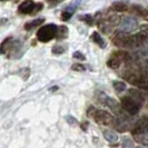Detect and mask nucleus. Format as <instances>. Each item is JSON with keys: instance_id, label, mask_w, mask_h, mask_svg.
I'll use <instances>...</instances> for the list:
<instances>
[{"instance_id": "nucleus-1", "label": "nucleus", "mask_w": 148, "mask_h": 148, "mask_svg": "<svg viewBox=\"0 0 148 148\" xmlns=\"http://www.w3.org/2000/svg\"><path fill=\"white\" fill-rule=\"evenodd\" d=\"M23 45L20 40H15L12 37L6 38L0 45V52L6 55L8 58L17 59L23 53Z\"/></svg>"}, {"instance_id": "nucleus-2", "label": "nucleus", "mask_w": 148, "mask_h": 148, "mask_svg": "<svg viewBox=\"0 0 148 148\" xmlns=\"http://www.w3.org/2000/svg\"><path fill=\"white\" fill-rule=\"evenodd\" d=\"M57 29L58 26L53 25V23H49L46 25L44 27L39 28L37 31V39L40 42H49L53 38H56V34H57Z\"/></svg>"}, {"instance_id": "nucleus-3", "label": "nucleus", "mask_w": 148, "mask_h": 148, "mask_svg": "<svg viewBox=\"0 0 148 148\" xmlns=\"http://www.w3.org/2000/svg\"><path fill=\"white\" fill-rule=\"evenodd\" d=\"M129 59V53L124 50H117L112 52L110 58L107 61V66L111 69H118L123 62H126Z\"/></svg>"}, {"instance_id": "nucleus-4", "label": "nucleus", "mask_w": 148, "mask_h": 148, "mask_svg": "<svg viewBox=\"0 0 148 148\" xmlns=\"http://www.w3.org/2000/svg\"><path fill=\"white\" fill-rule=\"evenodd\" d=\"M44 8V5L41 2L35 3L31 0H26L20 3V6L18 7V12L21 15H36L39 12L41 9Z\"/></svg>"}, {"instance_id": "nucleus-5", "label": "nucleus", "mask_w": 148, "mask_h": 148, "mask_svg": "<svg viewBox=\"0 0 148 148\" xmlns=\"http://www.w3.org/2000/svg\"><path fill=\"white\" fill-rule=\"evenodd\" d=\"M120 105H121L123 109H125L130 115H136L140 109V104L135 101L133 98H130L129 96L123 97L120 99Z\"/></svg>"}, {"instance_id": "nucleus-6", "label": "nucleus", "mask_w": 148, "mask_h": 148, "mask_svg": "<svg viewBox=\"0 0 148 148\" xmlns=\"http://www.w3.org/2000/svg\"><path fill=\"white\" fill-rule=\"evenodd\" d=\"M92 118L95 119V121H96L97 124H99V125H106V126L115 124V120H116V119L114 118V116L111 114H109L108 111L98 110V109L96 110Z\"/></svg>"}, {"instance_id": "nucleus-7", "label": "nucleus", "mask_w": 148, "mask_h": 148, "mask_svg": "<svg viewBox=\"0 0 148 148\" xmlns=\"http://www.w3.org/2000/svg\"><path fill=\"white\" fill-rule=\"evenodd\" d=\"M129 39H130V35L128 32H125L123 30L117 31L112 35L111 37V41L112 44L115 45L116 47H128V42H129Z\"/></svg>"}, {"instance_id": "nucleus-8", "label": "nucleus", "mask_w": 148, "mask_h": 148, "mask_svg": "<svg viewBox=\"0 0 148 148\" xmlns=\"http://www.w3.org/2000/svg\"><path fill=\"white\" fill-rule=\"evenodd\" d=\"M146 40V35L145 34H137V35H134L130 36L129 39V42H128V47L127 48H136V47H139L144 44V41Z\"/></svg>"}, {"instance_id": "nucleus-9", "label": "nucleus", "mask_w": 148, "mask_h": 148, "mask_svg": "<svg viewBox=\"0 0 148 148\" xmlns=\"http://www.w3.org/2000/svg\"><path fill=\"white\" fill-rule=\"evenodd\" d=\"M129 11L136 15L137 17H140L144 20H148V9L144 8L143 6H138V5H132L129 8Z\"/></svg>"}, {"instance_id": "nucleus-10", "label": "nucleus", "mask_w": 148, "mask_h": 148, "mask_svg": "<svg viewBox=\"0 0 148 148\" xmlns=\"http://www.w3.org/2000/svg\"><path fill=\"white\" fill-rule=\"evenodd\" d=\"M129 8L130 5L127 2V1H115L112 5H111L110 9L115 12H126L129 11Z\"/></svg>"}, {"instance_id": "nucleus-11", "label": "nucleus", "mask_w": 148, "mask_h": 148, "mask_svg": "<svg viewBox=\"0 0 148 148\" xmlns=\"http://www.w3.org/2000/svg\"><path fill=\"white\" fill-rule=\"evenodd\" d=\"M90 39H91V41H92V42H95L99 48H101V49L106 48V41H105L104 38L101 37L97 31H94V32L91 34Z\"/></svg>"}, {"instance_id": "nucleus-12", "label": "nucleus", "mask_w": 148, "mask_h": 148, "mask_svg": "<svg viewBox=\"0 0 148 148\" xmlns=\"http://www.w3.org/2000/svg\"><path fill=\"white\" fill-rule=\"evenodd\" d=\"M123 23H126V25H121L123 31H125V32H127L128 30H129V31H130V30H134L137 27L136 21H135L134 19H129V18H125V19L123 20Z\"/></svg>"}, {"instance_id": "nucleus-13", "label": "nucleus", "mask_w": 148, "mask_h": 148, "mask_svg": "<svg viewBox=\"0 0 148 148\" xmlns=\"http://www.w3.org/2000/svg\"><path fill=\"white\" fill-rule=\"evenodd\" d=\"M68 34H69L68 27H66V26H58L57 34H56V39H57V40L66 39V38L68 37Z\"/></svg>"}, {"instance_id": "nucleus-14", "label": "nucleus", "mask_w": 148, "mask_h": 148, "mask_svg": "<svg viewBox=\"0 0 148 148\" xmlns=\"http://www.w3.org/2000/svg\"><path fill=\"white\" fill-rule=\"evenodd\" d=\"M44 21H45L44 18H39V19H36V20H32V21L27 22V23H25V30L29 31V30L35 29V28H37L38 26H40Z\"/></svg>"}, {"instance_id": "nucleus-15", "label": "nucleus", "mask_w": 148, "mask_h": 148, "mask_svg": "<svg viewBox=\"0 0 148 148\" xmlns=\"http://www.w3.org/2000/svg\"><path fill=\"white\" fill-rule=\"evenodd\" d=\"M128 94H129L128 96L130 97V98H133L135 101H137V103H139V104H141V103L144 101V99H145L144 96H143V94L139 92L138 90H135V89H130Z\"/></svg>"}, {"instance_id": "nucleus-16", "label": "nucleus", "mask_w": 148, "mask_h": 148, "mask_svg": "<svg viewBox=\"0 0 148 148\" xmlns=\"http://www.w3.org/2000/svg\"><path fill=\"white\" fill-rule=\"evenodd\" d=\"M78 19L80 20V21L85 22V23H87L88 26H92L94 23H95V17H92L91 15H80L78 17Z\"/></svg>"}, {"instance_id": "nucleus-17", "label": "nucleus", "mask_w": 148, "mask_h": 148, "mask_svg": "<svg viewBox=\"0 0 148 148\" xmlns=\"http://www.w3.org/2000/svg\"><path fill=\"white\" fill-rule=\"evenodd\" d=\"M103 135H104L105 139L107 141H109V143L117 141V135L114 133V132H111V130H104Z\"/></svg>"}, {"instance_id": "nucleus-18", "label": "nucleus", "mask_w": 148, "mask_h": 148, "mask_svg": "<svg viewBox=\"0 0 148 148\" xmlns=\"http://www.w3.org/2000/svg\"><path fill=\"white\" fill-rule=\"evenodd\" d=\"M112 86H114V89L117 92H123L124 90H126V84L123 82H119V80H115L112 82Z\"/></svg>"}, {"instance_id": "nucleus-19", "label": "nucleus", "mask_w": 148, "mask_h": 148, "mask_svg": "<svg viewBox=\"0 0 148 148\" xmlns=\"http://www.w3.org/2000/svg\"><path fill=\"white\" fill-rule=\"evenodd\" d=\"M67 50L66 46H61V45H57V46H53L51 49V52L53 55H62L64 52Z\"/></svg>"}, {"instance_id": "nucleus-20", "label": "nucleus", "mask_w": 148, "mask_h": 148, "mask_svg": "<svg viewBox=\"0 0 148 148\" xmlns=\"http://www.w3.org/2000/svg\"><path fill=\"white\" fill-rule=\"evenodd\" d=\"M73 15H74L73 12H70V11H68V10H66V9H65V10L61 12L60 18H61V20H62V21H68V20H69V19L73 17Z\"/></svg>"}, {"instance_id": "nucleus-21", "label": "nucleus", "mask_w": 148, "mask_h": 148, "mask_svg": "<svg viewBox=\"0 0 148 148\" xmlns=\"http://www.w3.org/2000/svg\"><path fill=\"white\" fill-rule=\"evenodd\" d=\"M139 138V141L144 145H148V135L146 133L141 134V135H138L137 136V139Z\"/></svg>"}, {"instance_id": "nucleus-22", "label": "nucleus", "mask_w": 148, "mask_h": 148, "mask_svg": "<svg viewBox=\"0 0 148 148\" xmlns=\"http://www.w3.org/2000/svg\"><path fill=\"white\" fill-rule=\"evenodd\" d=\"M71 69L75 70V71H85L86 70V67L82 65V64H74L71 66Z\"/></svg>"}, {"instance_id": "nucleus-23", "label": "nucleus", "mask_w": 148, "mask_h": 148, "mask_svg": "<svg viewBox=\"0 0 148 148\" xmlns=\"http://www.w3.org/2000/svg\"><path fill=\"white\" fill-rule=\"evenodd\" d=\"M73 57L76 58V59H79V60H86V57H85V55L80 51H75L73 53Z\"/></svg>"}, {"instance_id": "nucleus-24", "label": "nucleus", "mask_w": 148, "mask_h": 148, "mask_svg": "<svg viewBox=\"0 0 148 148\" xmlns=\"http://www.w3.org/2000/svg\"><path fill=\"white\" fill-rule=\"evenodd\" d=\"M65 0H47V2L49 3V6L50 7H53V6H57V5H59L61 2H64Z\"/></svg>"}, {"instance_id": "nucleus-25", "label": "nucleus", "mask_w": 148, "mask_h": 148, "mask_svg": "<svg viewBox=\"0 0 148 148\" xmlns=\"http://www.w3.org/2000/svg\"><path fill=\"white\" fill-rule=\"evenodd\" d=\"M96 108L95 107H89V109H88V111H87V116L88 117H94V115H95V112H96Z\"/></svg>"}, {"instance_id": "nucleus-26", "label": "nucleus", "mask_w": 148, "mask_h": 148, "mask_svg": "<svg viewBox=\"0 0 148 148\" xmlns=\"http://www.w3.org/2000/svg\"><path fill=\"white\" fill-rule=\"evenodd\" d=\"M140 31L143 34H147L148 35V25H141L140 26Z\"/></svg>"}, {"instance_id": "nucleus-27", "label": "nucleus", "mask_w": 148, "mask_h": 148, "mask_svg": "<svg viewBox=\"0 0 148 148\" xmlns=\"http://www.w3.org/2000/svg\"><path fill=\"white\" fill-rule=\"evenodd\" d=\"M67 121H68L69 124H74V125H76V124H77V120H76V118L71 117V116H68V117H67Z\"/></svg>"}, {"instance_id": "nucleus-28", "label": "nucleus", "mask_w": 148, "mask_h": 148, "mask_svg": "<svg viewBox=\"0 0 148 148\" xmlns=\"http://www.w3.org/2000/svg\"><path fill=\"white\" fill-rule=\"evenodd\" d=\"M87 127H88V121H85V123H82V130H87Z\"/></svg>"}, {"instance_id": "nucleus-29", "label": "nucleus", "mask_w": 148, "mask_h": 148, "mask_svg": "<svg viewBox=\"0 0 148 148\" xmlns=\"http://www.w3.org/2000/svg\"><path fill=\"white\" fill-rule=\"evenodd\" d=\"M0 1H7V0H0Z\"/></svg>"}, {"instance_id": "nucleus-30", "label": "nucleus", "mask_w": 148, "mask_h": 148, "mask_svg": "<svg viewBox=\"0 0 148 148\" xmlns=\"http://www.w3.org/2000/svg\"><path fill=\"white\" fill-rule=\"evenodd\" d=\"M136 148H143V147H136Z\"/></svg>"}]
</instances>
